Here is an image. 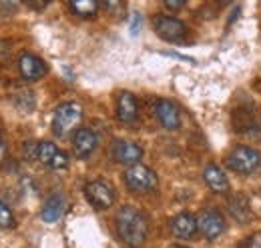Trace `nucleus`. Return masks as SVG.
I'll use <instances>...</instances> for the list:
<instances>
[{"label":"nucleus","instance_id":"obj_1","mask_svg":"<svg viewBox=\"0 0 261 248\" xmlns=\"http://www.w3.org/2000/svg\"><path fill=\"white\" fill-rule=\"evenodd\" d=\"M117 234L127 248H139L145 244L149 234V222L145 214L135 206H123L117 212Z\"/></svg>","mask_w":261,"mask_h":248},{"label":"nucleus","instance_id":"obj_2","mask_svg":"<svg viewBox=\"0 0 261 248\" xmlns=\"http://www.w3.org/2000/svg\"><path fill=\"white\" fill-rule=\"evenodd\" d=\"M83 120V108L76 102H63L57 106L53 116V132L59 138H65L70 132H76V126Z\"/></svg>","mask_w":261,"mask_h":248},{"label":"nucleus","instance_id":"obj_3","mask_svg":"<svg viewBox=\"0 0 261 248\" xmlns=\"http://www.w3.org/2000/svg\"><path fill=\"white\" fill-rule=\"evenodd\" d=\"M225 164L233 172L251 174L261 168V152L253 146H237L225 158Z\"/></svg>","mask_w":261,"mask_h":248},{"label":"nucleus","instance_id":"obj_4","mask_svg":"<svg viewBox=\"0 0 261 248\" xmlns=\"http://www.w3.org/2000/svg\"><path fill=\"white\" fill-rule=\"evenodd\" d=\"M157 182H159L157 174L141 162L129 166L125 172V184L129 186L133 192H151L157 188Z\"/></svg>","mask_w":261,"mask_h":248},{"label":"nucleus","instance_id":"obj_5","mask_svg":"<svg viewBox=\"0 0 261 248\" xmlns=\"http://www.w3.org/2000/svg\"><path fill=\"white\" fill-rule=\"evenodd\" d=\"M85 198L93 208L107 210L115 204V188L105 180H91L85 186Z\"/></svg>","mask_w":261,"mask_h":248},{"label":"nucleus","instance_id":"obj_6","mask_svg":"<svg viewBox=\"0 0 261 248\" xmlns=\"http://www.w3.org/2000/svg\"><path fill=\"white\" fill-rule=\"evenodd\" d=\"M153 30L157 32L159 38H163L167 42H181L187 36V26L179 18L165 16V14L153 18Z\"/></svg>","mask_w":261,"mask_h":248},{"label":"nucleus","instance_id":"obj_7","mask_svg":"<svg viewBox=\"0 0 261 248\" xmlns=\"http://www.w3.org/2000/svg\"><path fill=\"white\" fill-rule=\"evenodd\" d=\"M34 156L40 164H44L50 170H65L68 166V156L53 142H38L34 148Z\"/></svg>","mask_w":261,"mask_h":248},{"label":"nucleus","instance_id":"obj_8","mask_svg":"<svg viewBox=\"0 0 261 248\" xmlns=\"http://www.w3.org/2000/svg\"><path fill=\"white\" fill-rule=\"evenodd\" d=\"M197 222H199V232L207 240H215V238H219L225 232V218L215 208L203 210L199 214V218H197Z\"/></svg>","mask_w":261,"mask_h":248},{"label":"nucleus","instance_id":"obj_9","mask_svg":"<svg viewBox=\"0 0 261 248\" xmlns=\"http://www.w3.org/2000/svg\"><path fill=\"white\" fill-rule=\"evenodd\" d=\"M16 64H18V72H20V76H22L24 80H29V82L40 80V78L48 72L46 62L42 60V58H38V56H34V54H29V52L20 54Z\"/></svg>","mask_w":261,"mask_h":248},{"label":"nucleus","instance_id":"obj_10","mask_svg":"<svg viewBox=\"0 0 261 248\" xmlns=\"http://www.w3.org/2000/svg\"><path fill=\"white\" fill-rule=\"evenodd\" d=\"M98 138L93 128H76L72 136V150L79 158H89L97 150Z\"/></svg>","mask_w":261,"mask_h":248},{"label":"nucleus","instance_id":"obj_11","mask_svg":"<svg viewBox=\"0 0 261 248\" xmlns=\"http://www.w3.org/2000/svg\"><path fill=\"white\" fill-rule=\"evenodd\" d=\"M155 116H157V120L161 122V126L167 128V130H177V128L181 126L179 108H177L171 100H167V98H159V100L155 102Z\"/></svg>","mask_w":261,"mask_h":248},{"label":"nucleus","instance_id":"obj_12","mask_svg":"<svg viewBox=\"0 0 261 248\" xmlns=\"http://www.w3.org/2000/svg\"><path fill=\"white\" fill-rule=\"evenodd\" d=\"M113 158L119 164H127L133 166L143 158V148L130 140H115L113 144Z\"/></svg>","mask_w":261,"mask_h":248},{"label":"nucleus","instance_id":"obj_13","mask_svg":"<svg viewBox=\"0 0 261 248\" xmlns=\"http://www.w3.org/2000/svg\"><path fill=\"white\" fill-rule=\"evenodd\" d=\"M171 232L177 236V238H181V240H189V238H193L197 232H199V222H197V218L193 214H189V212H181V214H177V216L171 220Z\"/></svg>","mask_w":261,"mask_h":248},{"label":"nucleus","instance_id":"obj_14","mask_svg":"<svg viewBox=\"0 0 261 248\" xmlns=\"http://www.w3.org/2000/svg\"><path fill=\"white\" fill-rule=\"evenodd\" d=\"M139 116V102L130 92H121L117 96V118L123 124H130Z\"/></svg>","mask_w":261,"mask_h":248},{"label":"nucleus","instance_id":"obj_15","mask_svg":"<svg viewBox=\"0 0 261 248\" xmlns=\"http://www.w3.org/2000/svg\"><path fill=\"white\" fill-rule=\"evenodd\" d=\"M203 180H205V184L209 186L213 192H217V194H225L229 190V180H227V176H225V172H223L219 166H215V164L205 166V170H203Z\"/></svg>","mask_w":261,"mask_h":248},{"label":"nucleus","instance_id":"obj_16","mask_svg":"<svg viewBox=\"0 0 261 248\" xmlns=\"http://www.w3.org/2000/svg\"><path fill=\"white\" fill-rule=\"evenodd\" d=\"M66 208V200L63 194H53L44 204H42V210H40V218L44 222H57L61 220V216L65 214Z\"/></svg>","mask_w":261,"mask_h":248},{"label":"nucleus","instance_id":"obj_17","mask_svg":"<svg viewBox=\"0 0 261 248\" xmlns=\"http://www.w3.org/2000/svg\"><path fill=\"white\" fill-rule=\"evenodd\" d=\"M229 212L233 214V218H235L237 222H241V224L249 222V218H251V208H249L247 198L241 196V194H235V196L229 200Z\"/></svg>","mask_w":261,"mask_h":248},{"label":"nucleus","instance_id":"obj_18","mask_svg":"<svg viewBox=\"0 0 261 248\" xmlns=\"http://www.w3.org/2000/svg\"><path fill=\"white\" fill-rule=\"evenodd\" d=\"M70 10L81 18H93L98 12V0H68Z\"/></svg>","mask_w":261,"mask_h":248},{"label":"nucleus","instance_id":"obj_19","mask_svg":"<svg viewBox=\"0 0 261 248\" xmlns=\"http://www.w3.org/2000/svg\"><path fill=\"white\" fill-rule=\"evenodd\" d=\"M14 226V214L12 210L0 200V228H12Z\"/></svg>","mask_w":261,"mask_h":248},{"label":"nucleus","instance_id":"obj_20","mask_svg":"<svg viewBox=\"0 0 261 248\" xmlns=\"http://www.w3.org/2000/svg\"><path fill=\"white\" fill-rule=\"evenodd\" d=\"M98 4H100L107 12H111V14H121L123 8H125L123 0H98Z\"/></svg>","mask_w":261,"mask_h":248},{"label":"nucleus","instance_id":"obj_21","mask_svg":"<svg viewBox=\"0 0 261 248\" xmlns=\"http://www.w3.org/2000/svg\"><path fill=\"white\" fill-rule=\"evenodd\" d=\"M239 248H261V236H259V234L247 236V238L241 242V246H239Z\"/></svg>","mask_w":261,"mask_h":248},{"label":"nucleus","instance_id":"obj_22","mask_svg":"<svg viewBox=\"0 0 261 248\" xmlns=\"http://www.w3.org/2000/svg\"><path fill=\"white\" fill-rule=\"evenodd\" d=\"M189 0H163V4L169 10H181Z\"/></svg>","mask_w":261,"mask_h":248},{"label":"nucleus","instance_id":"obj_23","mask_svg":"<svg viewBox=\"0 0 261 248\" xmlns=\"http://www.w3.org/2000/svg\"><path fill=\"white\" fill-rule=\"evenodd\" d=\"M31 8H34V10H42V8H46L48 4H50V0H24Z\"/></svg>","mask_w":261,"mask_h":248},{"label":"nucleus","instance_id":"obj_24","mask_svg":"<svg viewBox=\"0 0 261 248\" xmlns=\"http://www.w3.org/2000/svg\"><path fill=\"white\" fill-rule=\"evenodd\" d=\"M4 154H6V144H4V140L0 138V160L4 158Z\"/></svg>","mask_w":261,"mask_h":248},{"label":"nucleus","instance_id":"obj_25","mask_svg":"<svg viewBox=\"0 0 261 248\" xmlns=\"http://www.w3.org/2000/svg\"><path fill=\"white\" fill-rule=\"evenodd\" d=\"M217 2H219V4H229L231 0H217Z\"/></svg>","mask_w":261,"mask_h":248},{"label":"nucleus","instance_id":"obj_26","mask_svg":"<svg viewBox=\"0 0 261 248\" xmlns=\"http://www.w3.org/2000/svg\"><path fill=\"white\" fill-rule=\"evenodd\" d=\"M173 248H189V246H183V244H177V246H173Z\"/></svg>","mask_w":261,"mask_h":248}]
</instances>
